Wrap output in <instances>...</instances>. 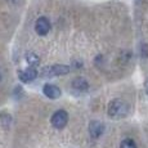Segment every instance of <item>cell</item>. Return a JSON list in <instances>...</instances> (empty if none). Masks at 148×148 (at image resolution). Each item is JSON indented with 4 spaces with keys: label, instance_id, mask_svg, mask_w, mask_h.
I'll return each mask as SVG.
<instances>
[{
    "label": "cell",
    "instance_id": "6da1fadb",
    "mask_svg": "<svg viewBox=\"0 0 148 148\" xmlns=\"http://www.w3.org/2000/svg\"><path fill=\"white\" fill-rule=\"evenodd\" d=\"M129 113V106L121 99H113L108 104V115L112 119H122Z\"/></svg>",
    "mask_w": 148,
    "mask_h": 148
},
{
    "label": "cell",
    "instance_id": "7a4b0ae2",
    "mask_svg": "<svg viewBox=\"0 0 148 148\" xmlns=\"http://www.w3.org/2000/svg\"><path fill=\"white\" fill-rule=\"evenodd\" d=\"M70 71H71V67L66 66V64H53V66L42 67L40 70L39 76L42 79H50V77H54V76L67 75Z\"/></svg>",
    "mask_w": 148,
    "mask_h": 148
},
{
    "label": "cell",
    "instance_id": "3957f363",
    "mask_svg": "<svg viewBox=\"0 0 148 148\" xmlns=\"http://www.w3.org/2000/svg\"><path fill=\"white\" fill-rule=\"evenodd\" d=\"M52 125L56 129H63L64 126L67 125V121H68V115L64 110H59L57 112L53 113L52 116Z\"/></svg>",
    "mask_w": 148,
    "mask_h": 148
},
{
    "label": "cell",
    "instance_id": "277c9868",
    "mask_svg": "<svg viewBox=\"0 0 148 148\" xmlns=\"http://www.w3.org/2000/svg\"><path fill=\"white\" fill-rule=\"evenodd\" d=\"M38 76H39V72L34 67L26 68V70H22V71L18 72L19 80H21L22 82H25V84H27V82H32Z\"/></svg>",
    "mask_w": 148,
    "mask_h": 148
},
{
    "label": "cell",
    "instance_id": "5b68a950",
    "mask_svg": "<svg viewBox=\"0 0 148 148\" xmlns=\"http://www.w3.org/2000/svg\"><path fill=\"white\" fill-rule=\"evenodd\" d=\"M50 22L47 17H40V18L36 19L35 22V31L39 35H47L50 31Z\"/></svg>",
    "mask_w": 148,
    "mask_h": 148
},
{
    "label": "cell",
    "instance_id": "8992f818",
    "mask_svg": "<svg viewBox=\"0 0 148 148\" xmlns=\"http://www.w3.org/2000/svg\"><path fill=\"white\" fill-rule=\"evenodd\" d=\"M103 132H104V125L101 121L94 120L89 124V134L92 138H94V139L99 138V136L103 134Z\"/></svg>",
    "mask_w": 148,
    "mask_h": 148
},
{
    "label": "cell",
    "instance_id": "52a82bcc",
    "mask_svg": "<svg viewBox=\"0 0 148 148\" xmlns=\"http://www.w3.org/2000/svg\"><path fill=\"white\" fill-rule=\"evenodd\" d=\"M42 92L50 99H57L62 95V90L54 84H45L44 88H42Z\"/></svg>",
    "mask_w": 148,
    "mask_h": 148
},
{
    "label": "cell",
    "instance_id": "ba28073f",
    "mask_svg": "<svg viewBox=\"0 0 148 148\" xmlns=\"http://www.w3.org/2000/svg\"><path fill=\"white\" fill-rule=\"evenodd\" d=\"M71 86H72L73 90H76V92H80V93H84V92H86V90L89 89V84H88L86 79H84V77H76V79H73Z\"/></svg>",
    "mask_w": 148,
    "mask_h": 148
},
{
    "label": "cell",
    "instance_id": "9c48e42d",
    "mask_svg": "<svg viewBox=\"0 0 148 148\" xmlns=\"http://www.w3.org/2000/svg\"><path fill=\"white\" fill-rule=\"evenodd\" d=\"M26 61H27V63L34 68H35L36 66H39V63H40V58H39V56L35 54V53H32V52L26 54Z\"/></svg>",
    "mask_w": 148,
    "mask_h": 148
},
{
    "label": "cell",
    "instance_id": "30bf717a",
    "mask_svg": "<svg viewBox=\"0 0 148 148\" xmlns=\"http://www.w3.org/2000/svg\"><path fill=\"white\" fill-rule=\"evenodd\" d=\"M120 148H136V144H135V142L133 140V139L126 138V139H124V140L121 142Z\"/></svg>",
    "mask_w": 148,
    "mask_h": 148
},
{
    "label": "cell",
    "instance_id": "8fae6325",
    "mask_svg": "<svg viewBox=\"0 0 148 148\" xmlns=\"http://www.w3.org/2000/svg\"><path fill=\"white\" fill-rule=\"evenodd\" d=\"M144 89H146V93L148 95V77L146 79V81H144Z\"/></svg>",
    "mask_w": 148,
    "mask_h": 148
},
{
    "label": "cell",
    "instance_id": "7c38bea8",
    "mask_svg": "<svg viewBox=\"0 0 148 148\" xmlns=\"http://www.w3.org/2000/svg\"><path fill=\"white\" fill-rule=\"evenodd\" d=\"M0 80H1V73H0Z\"/></svg>",
    "mask_w": 148,
    "mask_h": 148
},
{
    "label": "cell",
    "instance_id": "4fadbf2b",
    "mask_svg": "<svg viewBox=\"0 0 148 148\" xmlns=\"http://www.w3.org/2000/svg\"><path fill=\"white\" fill-rule=\"evenodd\" d=\"M10 1H17V0H10Z\"/></svg>",
    "mask_w": 148,
    "mask_h": 148
}]
</instances>
